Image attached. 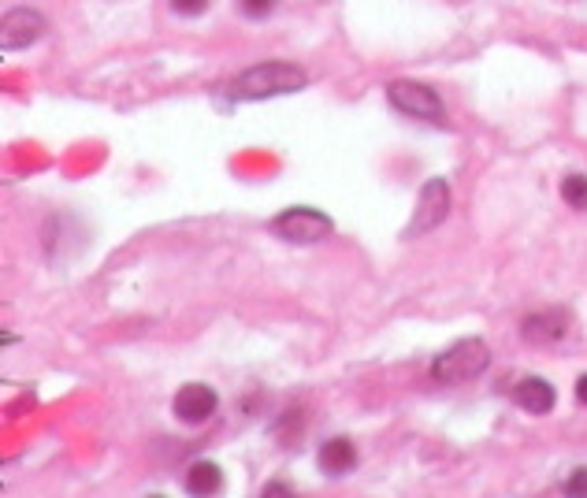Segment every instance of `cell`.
Returning <instances> with one entry per match:
<instances>
[{
    "instance_id": "9a60e30c",
    "label": "cell",
    "mask_w": 587,
    "mask_h": 498,
    "mask_svg": "<svg viewBox=\"0 0 587 498\" xmlns=\"http://www.w3.org/2000/svg\"><path fill=\"white\" fill-rule=\"evenodd\" d=\"M171 8L179 15H201L209 8V0H171Z\"/></svg>"
},
{
    "instance_id": "8fae6325",
    "label": "cell",
    "mask_w": 587,
    "mask_h": 498,
    "mask_svg": "<svg viewBox=\"0 0 587 498\" xmlns=\"http://www.w3.org/2000/svg\"><path fill=\"white\" fill-rule=\"evenodd\" d=\"M223 487V472L216 461H194V469L186 472V491L190 495H216Z\"/></svg>"
},
{
    "instance_id": "277c9868",
    "label": "cell",
    "mask_w": 587,
    "mask_h": 498,
    "mask_svg": "<svg viewBox=\"0 0 587 498\" xmlns=\"http://www.w3.org/2000/svg\"><path fill=\"white\" fill-rule=\"evenodd\" d=\"M387 101L409 119L443 123V101H439V93L431 90V86H424V82H409V79L391 82V86H387Z\"/></svg>"
},
{
    "instance_id": "e0dca14e",
    "label": "cell",
    "mask_w": 587,
    "mask_h": 498,
    "mask_svg": "<svg viewBox=\"0 0 587 498\" xmlns=\"http://www.w3.org/2000/svg\"><path fill=\"white\" fill-rule=\"evenodd\" d=\"M576 402H584V406H587V376H580V380H576Z\"/></svg>"
},
{
    "instance_id": "5b68a950",
    "label": "cell",
    "mask_w": 587,
    "mask_h": 498,
    "mask_svg": "<svg viewBox=\"0 0 587 498\" xmlns=\"http://www.w3.org/2000/svg\"><path fill=\"white\" fill-rule=\"evenodd\" d=\"M446 212H450V186H446L443 179H428V183L420 186L413 220H409V227H405L402 235L405 238L428 235V231H435V227L446 220Z\"/></svg>"
},
{
    "instance_id": "4fadbf2b",
    "label": "cell",
    "mask_w": 587,
    "mask_h": 498,
    "mask_svg": "<svg viewBox=\"0 0 587 498\" xmlns=\"http://www.w3.org/2000/svg\"><path fill=\"white\" fill-rule=\"evenodd\" d=\"M242 12L249 19H268L275 12V0H242Z\"/></svg>"
},
{
    "instance_id": "2e32d148",
    "label": "cell",
    "mask_w": 587,
    "mask_h": 498,
    "mask_svg": "<svg viewBox=\"0 0 587 498\" xmlns=\"http://www.w3.org/2000/svg\"><path fill=\"white\" fill-rule=\"evenodd\" d=\"M275 495H290V487L279 484V480H272V484L264 487V498H275Z\"/></svg>"
},
{
    "instance_id": "ba28073f",
    "label": "cell",
    "mask_w": 587,
    "mask_h": 498,
    "mask_svg": "<svg viewBox=\"0 0 587 498\" xmlns=\"http://www.w3.org/2000/svg\"><path fill=\"white\" fill-rule=\"evenodd\" d=\"M171 406H175V417L183 420V424H201V420H209L212 413H216L220 398H216V391L205 387V383H186L183 391L175 394Z\"/></svg>"
},
{
    "instance_id": "3957f363",
    "label": "cell",
    "mask_w": 587,
    "mask_h": 498,
    "mask_svg": "<svg viewBox=\"0 0 587 498\" xmlns=\"http://www.w3.org/2000/svg\"><path fill=\"white\" fill-rule=\"evenodd\" d=\"M272 235H279L283 242H294V246H313V242L331 235V220L320 209L294 205V209L279 212L272 220Z\"/></svg>"
},
{
    "instance_id": "7c38bea8",
    "label": "cell",
    "mask_w": 587,
    "mask_h": 498,
    "mask_svg": "<svg viewBox=\"0 0 587 498\" xmlns=\"http://www.w3.org/2000/svg\"><path fill=\"white\" fill-rule=\"evenodd\" d=\"M561 197L569 209L587 212V175H565L561 179Z\"/></svg>"
},
{
    "instance_id": "7a4b0ae2",
    "label": "cell",
    "mask_w": 587,
    "mask_h": 498,
    "mask_svg": "<svg viewBox=\"0 0 587 498\" xmlns=\"http://www.w3.org/2000/svg\"><path fill=\"white\" fill-rule=\"evenodd\" d=\"M487 365H491L487 342L461 339L431 361L428 376H431V383H439V387H454V383H469V380H476V376H483V368Z\"/></svg>"
},
{
    "instance_id": "8992f818",
    "label": "cell",
    "mask_w": 587,
    "mask_h": 498,
    "mask_svg": "<svg viewBox=\"0 0 587 498\" xmlns=\"http://www.w3.org/2000/svg\"><path fill=\"white\" fill-rule=\"evenodd\" d=\"M41 34H45V15L34 12V8H12V12L4 15V23H0V41H4L8 53L34 45Z\"/></svg>"
},
{
    "instance_id": "52a82bcc",
    "label": "cell",
    "mask_w": 587,
    "mask_h": 498,
    "mask_svg": "<svg viewBox=\"0 0 587 498\" xmlns=\"http://www.w3.org/2000/svg\"><path fill=\"white\" fill-rule=\"evenodd\" d=\"M569 328H573V313L569 309H539V313H532L521 324V335L528 342H535V346H543V342L565 339Z\"/></svg>"
},
{
    "instance_id": "6da1fadb",
    "label": "cell",
    "mask_w": 587,
    "mask_h": 498,
    "mask_svg": "<svg viewBox=\"0 0 587 498\" xmlns=\"http://www.w3.org/2000/svg\"><path fill=\"white\" fill-rule=\"evenodd\" d=\"M309 86V71L298 64H283V60H268V64L246 67L235 82L231 93L242 101H264V97H279V93H298Z\"/></svg>"
},
{
    "instance_id": "5bb4252c",
    "label": "cell",
    "mask_w": 587,
    "mask_h": 498,
    "mask_svg": "<svg viewBox=\"0 0 587 498\" xmlns=\"http://www.w3.org/2000/svg\"><path fill=\"white\" fill-rule=\"evenodd\" d=\"M565 495H587V469H576L569 480H565Z\"/></svg>"
},
{
    "instance_id": "30bf717a",
    "label": "cell",
    "mask_w": 587,
    "mask_h": 498,
    "mask_svg": "<svg viewBox=\"0 0 587 498\" xmlns=\"http://www.w3.org/2000/svg\"><path fill=\"white\" fill-rule=\"evenodd\" d=\"M316 461H320V469H324L327 476H346V472L357 469V446H353L350 439L335 435V439H327V443L320 446Z\"/></svg>"
},
{
    "instance_id": "9c48e42d",
    "label": "cell",
    "mask_w": 587,
    "mask_h": 498,
    "mask_svg": "<svg viewBox=\"0 0 587 498\" xmlns=\"http://www.w3.org/2000/svg\"><path fill=\"white\" fill-rule=\"evenodd\" d=\"M554 387H550L547 380H539V376H528V380H521L517 387H513V402L524 409V413H532V417H543V413H550L554 409Z\"/></svg>"
}]
</instances>
